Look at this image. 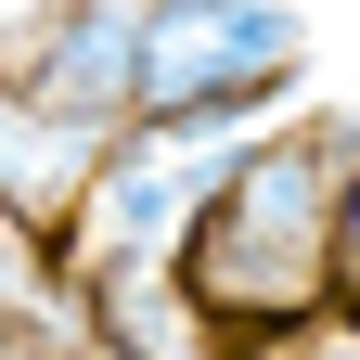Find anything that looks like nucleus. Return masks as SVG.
I'll return each mask as SVG.
<instances>
[{"label": "nucleus", "mask_w": 360, "mask_h": 360, "mask_svg": "<svg viewBox=\"0 0 360 360\" xmlns=\"http://www.w3.org/2000/svg\"><path fill=\"white\" fill-rule=\"evenodd\" d=\"M0 360H65V335H39L26 309H0Z\"/></svg>", "instance_id": "6e6552de"}, {"label": "nucleus", "mask_w": 360, "mask_h": 360, "mask_svg": "<svg viewBox=\"0 0 360 360\" xmlns=\"http://www.w3.org/2000/svg\"><path fill=\"white\" fill-rule=\"evenodd\" d=\"M0 90L116 129L129 116V0H39L26 26H0Z\"/></svg>", "instance_id": "7ed1b4c3"}, {"label": "nucleus", "mask_w": 360, "mask_h": 360, "mask_svg": "<svg viewBox=\"0 0 360 360\" xmlns=\"http://www.w3.org/2000/svg\"><path fill=\"white\" fill-rule=\"evenodd\" d=\"M360 270V116H335V283Z\"/></svg>", "instance_id": "0eeeda50"}, {"label": "nucleus", "mask_w": 360, "mask_h": 360, "mask_svg": "<svg viewBox=\"0 0 360 360\" xmlns=\"http://www.w3.org/2000/svg\"><path fill=\"white\" fill-rule=\"evenodd\" d=\"M219 360H360V322L309 309V322H270V335H219Z\"/></svg>", "instance_id": "423d86ee"}, {"label": "nucleus", "mask_w": 360, "mask_h": 360, "mask_svg": "<svg viewBox=\"0 0 360 360\" xmlns=\"http://www.w3.org/2000/svg\"><path fill=\"white\" fill-rule=\"evenodd\" d=\"M309 90V13L296 0H129V116L180 129H257Z\"/></svg>", "instance_id": "f03ea898"}, {"label": "nucleus", "mask_w": 360, "mask_h": 360, "mask_svg": "<svg viewBox=\"0 0 360 360\" xmlns=\"http://www.w3.org/2000/svg\"><path fill=\"white\" fill-rule=\"evenodd\" d=\"M180 296L219 335H270L335 309V116H257L180 219Z\"/></svg>", "instance_id": "f257e3e1"}, {"label": "nucleus", "mask_w": 360, "mask_h": 360, "mask_svg": "<svg viewBox=\"0 0 360 360\" xmlns=\"http://www.w3.org/2000/svg\"><path fill=\"white\" fill-rule=\"evenodd\" d=\"M77 335L103 347V360H219V322L180 296L167 257H103V270H77ZM77 335H65V347H77Z\"/></svg>", "instance_id": "20e7f679"}, {"label": "nucleus", "mask_w": 360, "mask_h": 360, "mask_svg": "<svg viewBox=\"0 0 360 360\" xmlns=\"http://www.w3.org/2000/svg\"><path fill=\"white\" fill-rule=\"evenodd\" d=\"M90 155H103L90 116H52V103H26V90H0V219H13V232H39V245L65 232Z\"/></svg>", "instance_id": "39448f33"}]
</instances>
